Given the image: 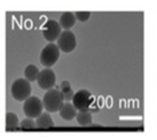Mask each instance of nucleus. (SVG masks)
<instances>
[{
  "mask_svg": "<svg viewBox=\"0 0 157 140\" xmlns=\"http://www.w3.org/2000/svg\"><path fill=\"white\" fill-rule=\"evenodd\" d=\"M60 91H61L62 95H63V99L66 101H70L74 99L75 92L74 90L71 88V85L68 80H63L60 85Z\"/></svg>",
  "mask_w": 157,
  "mask_h": 140,
  "instance_id": "obj_14",
  "label": "nucleus"
},
{
  "mask_svg": "<svg viewBox=\"0 0 157 140\" xmlns=\"http://www.w3.org/2000/svg\"><path fill=\"white\" fill-rule=\"evenodd\" d=\"M39 72L40 71L38 69V67L35 66V64H29L24 70V76H25L26 80H29L31 83V82H36L38 79Z\"/></svg>",
  "mask_w": 157,
  "mask_h": 140,
  "instance_id": "obj_15",
  "label": "nucleus"
},
{
  "mask_svg": "<svg viewBox=\"0 0 157 140\" xmlns=\"http://www.w3.org/2000/svg\"><path fill=\"white\" fill-rule=\"evenodd\" d=\"M37 83L39 85L40 88H43L45 91H49L55 86L56 83V75L49 68L43 69L39 72L38 79H37Z\"/></svg>",
  "mask_w": 157,
  "mask_h": 140,
  "instance_id": "obj_8",
  "label": "nucleus"
},
{
  "mask_svg": "<svg viewBox=\"0 0 157 140\" xmlns=\"http://www.w3.org/2000/svg\"><path fill=\"white\" fill-rule=\"evenodd\" d=\"M76 119H77L78 124L83 125V126H87V125H91L92 122H93V116H92V113L90 110L78 111L77 116H76Z\"/></svg>",
  "mask_w": 157,
  "mask_h": 140,
  "instance_id": "obj_13",
  "label": "nucleus"
},
{
  "mask_svg": "<svg viewBox=\"0 0 157 140\" xmlns=\"http://www.w3.org/2000/svg\"><path fill=\"white\" fill-rule=\"evenodd\" d=\"M60 52L61 51L56 44H54V43L47 44L40 53V63L45 68L53 67L60 59Z\"/></svg>",
  "mask_w": 157,
  "mask_h": 140,
  "instance_id": "obj_3",
  "label": "nucleus"
},
{
  "mask_svg": "<svg viewBox=\"0 0 157 140\" xmlns=\"http://www.w3.org/2000/svg\"><path fill=\"white\" fill-rule=\"evenodd\" d=\"M20 126V119L18 116L13 111H8L6 114V130H15Z\"/></svg>",
  "mask_w": 157,
  "mask_h": 140,
  "instance_id": "obj_12",
  "label": "nucleus"
},
{
  "mask_svg": "<svg viewBox=\"0 0 157 140\" xmlns=\"http://www.w3.org/2000/svg\"><path fill=\"white\" fill-rule=\"evenodd\" d=\"M75 16H76V20H78L80 22H86L91 16V13L90 12H76Z\"/></svg>",
  "mask_w": 157,
  "mask_h": 140,
  "instance_id": "obj_17",
  "label": "nucleus"
},
{
  "mask_svg": "<svg viewBox=\"0 0 157 140\" xmlns=\"http://www.w3.org/2000/svg\"><path fill=\"white\" fill-rule=\"evenodd\" d=\"M62 33V28L60 23L55 20H47L46 23L43 25V36L49 43H53L59 39V37Z\"/></svg>",
  "mask_w": 157,
  "mask_h": 140,
  "instance_id": "obj_7",
  "label": "nucleus"
},
{
  "mask_svg": "<svg viewBox=\"0 0 157 140\" xmlns=\"http://www.w3.org/2000/svg\"><path fill=\"white\" fill-rule=\"evenodd\" d=\"M36 123H37V127H40V129H48V127L54 126V122H53L51 115L48 114L47 111L38 116Z\"/></svg>",
  "mask_w": 157,
  "mask_h": 140,
  "instance_id": "obj_11",
  "label": "nucleus"
},
{
  "mask_svg": "<svg viewBox=\"0 0 157 140\" xmlns=\"http://www.w3.org/2000/svg\"><path fill=\"white\" fill-rule=\"evenodd\" d=\"M59 113H60V116H61L63 119L71 121V119H74V118L77 116L78 110L75 108V106L72 105V103L66 102V103H63V106L61 107V109L59 110Z\"/></svg>",
  "mask_w": 157,
  "mask_h": 140,
  "instance_id": "obj_9",
  "label": "nucleus"
},
{
  "mask_svg": "<svg viewBox=\"0 0 157 140\" xmlns=\"http://www.w3.org/2000/svg\"><path fill=\"white\" fill-rule=\"evenodd\" d=\"M93 103H94V98L88 90H79L78 92L75 93L72 105L78 111L90 110Z\"/></svg>",
  "mask_w": 157,
  "mask_h": 140,
  "instance_id": "obj_4",
  "label": "nucleus"
},
{
  "mask_svg": "<svg viewBox=\"0 0 157 140\" xmlns=\"http://www.w3.org/2000/svg\"><path fill=\"white\" fill-rule=\"evenodd\" d=\"M10 92L16 101H25L31 96L32 88L29 80L25 78H18L12 84Z\"/></svg>",
  "mask_w": 157,
  "mask_h": 140,
  "instance_id": "obj_2",
  "label": "nucleus"
},
{
  "mask_svg": "<svg viewBox=\"0 0 157 140\" xmlns=\"http://www.w3.org/2000/svg\"><path fill=\"white\" fill-rule=\"evenodd\" d=\"M44 105L43 100H40L37 96H30L29 99L24 101L23 105V113L28 118H37L38 116L43 114Z\"/></svg>",
  "mask_w": 157,
  "mask_h": 140,
  "instance_id": "obj_5",
  "label": "nucleus"
},
{
  "mask_svg": "<svg viewBox=\"0 0 157 140\" xmlns=\"http://www.w3.org/2000/svg\"><path fill=\"white\" fill-rule=\"evenodd\" d=\"M20 127L22 130H33L37 127V123L32 119V118H28L26 117L25 119H23L22 122L20 123Z\"/></svg>",
  "mask_w": 157,
  "mask_h": 140,
  "instance_id": "obj_16",
  "label": "nucleus"
},
{
  "mask_svg": "<svg viewBox=\"0 0 157 140\" xmlns=\"http://www.w3.org/2000/svg\"><path fill=\"white\" fill-rule=\"evenodd\" d=\"M63 95L60 90L57 88H52L45 93L44 98H43V105H44V109L47 113H55L61 109L63 106Z\"/></svg>",
  "mask_w": 157,
  "mask_h": 140,
  "instance_id": "obj_1",
  "label": "nucleus"
},
{
  "mask_svg": "<svg viewBox=\"0 0 157 140\" xmlns=\"http://www.w3.org/2000/svg\"><path fill=\"white\" fill-rule=\"evenodd\" d=\"M59 23H60V25H61L62 29L70 30V29L75 25V23H76V16H75V14L71 13V12H66V13H63L61 15Z\"/></svg>",
  "mask_w": 157,
  "mask_h": 140,
  "instance_id": "obj_10",
  "label": "nucleus"
},
{
  "mask_svg": "<svg viewBox=\"0 0 157 140\" xmlns=\"http://www.w3.org/2000/svg\"><path fill=\"white\" fill-rule=\"evenodd\" d=\"M57 41V46L60 48V51L64 53H71L74 51L76 46H77V39L76 36L72 31L70 30H64L62 31L61 36L59 37Z\"/></svg>",
  "mask_w": 157,
  "mask_h": 140,
  "instance_id": "obj_6",
  "label": "nucleus"
}]
</instances>
